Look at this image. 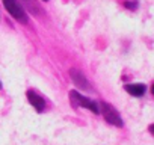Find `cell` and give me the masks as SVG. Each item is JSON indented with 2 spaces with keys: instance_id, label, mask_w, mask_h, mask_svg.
I'll list each match as a JSON object with an SVG mask.
<instances>
[{
  "instance_id": "obj_1",
  "label": "cell",
  "mask_w": 154,
  "mask_h": 145,
  "mask_svg": "<svg viewBox=\"0 0 154 145\" xmlns=\"http://www.w3.org/2000/svg\"><path fill=\"white\" fill-rule=\"evenodd\" d=\"M6 11L20 23H27V14L24 12V9L21 8V5L17 2V0H2Z\"/></svg>"
},
{
  "instance_id": "obj_2",
  "label": "cell",
  "mask_w": 154,
  "mask_h": 145,
  "mask_svg": "<svg viewBox=\"0 0 154 145\" xmlns=\"http://www.w3.org/2000/svg\"><path fill=\"white\" fill-rule=\"evenodd\" d=\"M69 98L72 100V103H74L75 106H83V107L89 109V110L94 112V113H98V112H100L98 104H97L95 101H92V100H89V98H86V97H82L77 91H69Z\"/></svg>"
},
{
  "instance_id": "obj_3",
  "label": "cell",
  "mask_w": 154,
  "mask_h": 145,
  "mask_svg": "<svg viewBox=\"0 0 154 145\" xmlns=\"http://www.w3.org/2000/svg\"><path fill=\"white\" fill-rule=\"evenodd\" d=\"M101 112H103V116L106 118L107 122L116 125V127H122V119L119 116V113L115 110V107L109 103H101Z\"/></svg>"
},
{
  "instance_id": "obj_4",
  "label": "cell",
  "mask_w": 154,
  "mask_h": 145,
  "mask_svg": "<svg viewBox=\"0 0 154 145\" xmlns=\"http://www.w3.org/2000/svg\"><path fill=\"white\" fill-rule=\"evenodd\" d=\"M27 100H29V103L33 106V109H36L38 112H42V110H44V107H45V101H44V98L39 97L36 92H33V91H27Z\"/></svg>"
},
{
  "instance_id": "obj_5",
  "label": "cell",
  "mask_w": 154,
  "mask_h": 145,
  "mask_svg": "<svg viewBox=\"0 0 154 145\" xmlns=\"http://www.w3.org/2000/svg\"><path fill=\"white\" fill-rule=\"evenodd\" d=\"M69 76H71V79H72V82L77 85V86H80V88H83V89H89V82L86 80V77L82 74L80 71H77V69H69Z\"/></svg>"
},
{
  "instance_id": "obj_6",
  "label": "cell",
  "mask_w": 154,
  "mask_h": 145,
  "mask_svg": "<svg viewBox=\"0 0 154 145\" xmlns=\"http://www.w3.org/2000/svg\"><path fill=\"white\" fill-rule=\"evenodd\" d=\"M124 89L128 94L134 95V97H142L145 94V91H146V86L143 83H128V85L124 86Z\"/></svg>"
},
{
  "instance_id": "obj_7",
  "label": "cell",
  "mask_w": 154,
  "mask_h": 145,
  "mask_svg": "<svg viewBox=\"0 0 154 145\" xmlns=\"http://www.w3.org/2000/svg\"><path fill=\"white\" fill-rule=\"evenodd\" d=\"M125 8L136 9V8H137V3H136V2H125Z\"/></svg>"
},
{
  "instance_id": "obj_8",
  "label": "cell",
  "mask_w": 154,
  "mask_h": 145,
  "mask_svg": "<svg viewBox=\"0 0 154 145\" xmlns=\"http://www.w3.org/2000/svg\"><path fill=\"white\" fill-rule=\"evenodd\" d=\"M0 88H2V82H0Z\"/></svg>"
}]
</instances>
